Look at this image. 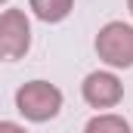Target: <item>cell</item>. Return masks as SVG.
Masks as SVG:
<instances>
[{"mask_svg": "<svg viewBox=\"0 0 133 133\" xmlns=\"http://www.w3.org/2000/svg\"><path fill=\"white\" fill-rule=\"evenodd\" d=\"M81 96L90 108H115L124 99V84L115 71H90L81 84Z\"/></svg>", "mask_w": 133, "mask_h": 133, "instance_id": "cell-4", "label": "cell"}, {"mask_svg": "<svg viewBox=\"0 0 133 133\" xmlns=\"http://www.w3.org/2000/svg\"><path fill=\"white\" fill-rule=\"evenodd\" d=\"M127 9H130V16H133V0H127Z\"/></svg>", "mask_w": 133, "mask_h": 133, "instance_id": "cell-8", "label": "cell"}, {"mask_svg": "<svg viewBox=\"0 0 133 133\" xmlns=\"http://www.w3.org/2000/svg\"><path fill=\"white\" fill-rule=\"evenodd\" d=\"M28 9L40 22L46 25H56V22H65L74 9V0H28Z\"/></svg>", "mask_w": 133, "mask_h": 133, "instance_id": "cell-5", "label": "cell"}, {"mask_svg": "<svg viewBox=\"0 0 133 133\" xmlns=\"http://www.w3.org/2000/svg\"><path fill=\"white\" fill-rule=\"evenodd\" d=\"M31 50V22L25 9H3L0 12V59L16 62Z\"/></svg>", "mask_w": 133, "mask_h": 133, "instance_id": "cell-3", "label": "cell"}, {"mask_svg": "<svg viewBox=\"0 0 133 133\" xmlns=\"http://www.w3.org/2000/svg\"><path fill=\"white\" fill-rule=\"evenodd\" d=\"M96 56L108 68H133V25L127 22H105L93 40Z\"/></svg>", "mask_w": 133, "mask_h": 133, "instance_id": "cell-2", "label": "cell"}, {"mask_svg": "<svg viewBox=\"0 0 133 133\" xmlns=\"http://www.w3.org/2000/svg\"><path fill=\"white\" fill-rule=\"evenodd\" d=\"M0 3H9V0H0Z\"/></svg>", "mask_w": 133, "mask_h": 133, "instance_id": "cell-9", "label": "cell"}, {"mask_svg": "<svg viewBox=\"0 0 133 133\" xmlns=\"http://www.w3.org/2000/svg\"><path fill=\"white\" fill-rule=\"evenodd\" d=\"M84 133H133V130H130V124H127L121 115L102 111V115H93V118L87 121Z\"/></svg>", "mask_w": 133, "mask_h": 133, "instance_id": "cell-6", "label": "cell"}, {"mask_svg": "<svg viewBox=\"0 0 133 133\" xmlns=\"http://www.w3.org/2000/svg\"><path fill=\"white\" fill-rule=\"evenodd\" d=\"M62 90L50 81H28L16 90V111L31 121V124H46L62 111Z\"/></svg>", "mask_w": 133, "mask_h": 133, "instance_id": "cell-1", "label": "cell"}, {"mask_svg": "<svg viewBox=\"0 0 133 133\" xmlns=\"http://www.w3.org/2000/svg\"><path fill=\"white\" fill-rule=\"evenodd\" d=\"M0 133H28V130L16 121H0Z\"/></svg>", "mask_w": 133, "mask_h": 133, "instance_id": "cell-7", "label": "cell"}]
</instances>
